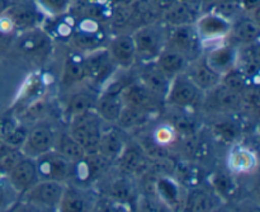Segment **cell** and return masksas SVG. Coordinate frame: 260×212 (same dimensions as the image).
Masks as SVG:
<instances>
[{
	"mask_svg": "<svg viewBox=\"0 0 260 212\" xmlns=\"http://www.w3.org/2000/svg\"><path fill=\"white\" fill-rule=\"evenodd\" d=\"M220 83L223 84L226 88L241 94L245 90L246 85H248V78H246L245 74L241 70H239L238 68H233L221 75Z\"/></svg>",
	"mask_w": 260,
	"mask_h": 212,
	"instance_id": "cell-31",
	"label": "cell"
},
{
	"mask_svg": "<svg viewBox=\"0 0 260 212\" xmlns=\"http://www.w3.org/2000/svg\"><path fill=\"white\" fill-rule=\"evenodd\" d=\"M136 48V60L150 63L155 61L159 53L164 50L167 37L164 31L156 23L144 24L132 35Z\"/></svg>",
	"mask_w": 260,
	"mask_h": 212,
	"instance_id": "cell-2",
	"label": "cell"
},
{
	"mask_svg": "<svg viewBox=\"0 0 260 212\" xmlns=\"http://www.w3.org/2000/svg\"><path fill=\"white\" fill-rule=\"evenodd\" d=\"M241 5V9L248 10V12H253L256 10L259 7L260 0H239Z\"/></svg>",
	"mask_w": 260,
	"mask_h": 212,
	"instance_id": "cell-41",
	"label": "cell"
},
{
	"mask_svg": "<svg viewBox=\"0 0 260 212\" xmlns=\"http://www.w3.org/2000/svg\"><path fill=\"white\" fill-rule=\"evenodd\" d=\"M48 43H50L48 35L35 27L30 29H25V33L19 41V48L23 52L36 53L47 47Z\"/></svg>",
	"mask_w": 260,
	"mask_h": 212,
	"instance_id": "cell-23",
	"label": "cell"
},
{
	"mask_svg": "<svg viewBox=\"0 0 260 212\" xmlns=\"http://www.w3.org/2000/svg\"><path fill=\"white\" fill-rule=\"evenodd\" d=\"M57 153L73 164L80 162L86 157L85 150L70 134H62L57 139Z\"/></svg>",
	"mask_w": 260,
	"mask_h": 212,
	"instance_id": "cell-24",
	"label": "cell"
},
{
	"mask_svg": "<svg viewBox=\"0 0 260 212\" xmlns=\"http://www.w3.org/2000/svg\"><path fill=\"white\" fill-rule=\"evenodd\" d=\"M218 0H201V3H208V4H216Z\"/></svg>",
	"mask_w": 260,
	"mask_h": 212,
	"instance_id": "cell-46",
	"label": "cell"
},
{
	"mask_svg": "<svg viewBox=\"0 0 260 212\" xmlns=\"http://www.w3.org/2000/svg\"><path fill=\"white\" fill-rule=\"evenodd\" d=\"M200 90L210 92L221 81V75L207 65L205 60H194L185 73Z\"/></svg>",
	"mask_w": 260,
	"mask_h": 212,
	"instance_id": "cell-15",
	"label": "cell"
},
{
	"mask_svg": "<svg viewBox=\"0 0 260 212\" xmlns=\"http://www.w3.org/2000/svg\"><path fill=\"white\" fill-rule=\"evenodd\" d=\"M179 2L189 3V4H192L193 7H196V8H197V4H201V0H179Z\"/></svg>",
	"mask_w": 260,
	"mask_h": 212,
	"instance_id": "cell-44",
	"label": "cell"
},
{
	"mask_svg": "<svg viewBox=\"0 0 260 212\" xmlns=\"http://www.w3.org/2000/svg\"><path fill=\"white\" fill-rule=\"evenodd\" d=\"M124 150V142L121 135L114 130L102 134L101 141H99L98 153L108 162L116 160L121 157Z\"/></svg>",
	"mask_w": 260,
	"mask_h": 212,
	"instance_id": "cell-22",
	"label": "cell"
},
{
	"mask_svg": "<svg viewBox=\"0 0 260 212\" xmlns=\"http://www.w3.org/2000/svg\"><path fill=\"white\" fill-rule=\"evenodd\" d=\"M150 111H145V109L135 108L131 106H123L121 114H119L117 124L119 127L124 130L136 129V127L141 126V125L146 124L149 119Z\"/></svg>",
	"mask_w": 260,
	"mask_h": 212,
	"instance_id": "cell-25",
	"label": "cell"
},
{
	"mask_svg": "<svg viewBox=\"0 0 260 212\" xmlns=\"http://www.w3.org/2000/svg\"><path fill=\"white\" fill-rule=\"evenodd\" d=\"M152 2H154V4L162 12V10L167 9L168 7H170L175 0H152Z\"/></svg>",
	"mask_w": 260,
	"mask_h": 212,
	"instance_id": "cell-42",
	"label": "cell"
},
{
	"mask_svg": "<svg viewBox=\"0 0 260 212\" xmlns=\"http://www.w3.org/2000/svg\"><path fill=\"white\" fill-rule=\"evenodd\" d=\"M4 201H5V193H4V190H3V187L0 186V206L4 203Z\"/></svg>",
	"mask_w": 260,
	"mask_h": 212,
	"instance_id": "cell-45",
	"label": "cell"
},
{
	"mask_svg": "<svg viewBox=\"0 0 260 212\" xmlns=\"http://www.w3.org/2000/svg\"><path fill=\"white\" fill-rule=\"evenodd\" d=\"M172 124L173 126L175 127L177 130H179V131L182 132H185V134H193V127H194V122L192 121L190 118H188V117L183 116V114H175L174 117L172 118Z\"/></svg>",
	"mask_w": 260,
	"mask_h": 212,
	"instance_id": "cell-39",
	"label": "cell"
},
{
	"mask_svg": "<svg viewBox=\"0 0 260 212\" xmlns=\"http://www.w3.org/2000/svg\"><path fill=\"white\" fill-rule=\"evenodd\" d=\"M194 27L202 42L216 41L226 37L230 33L231 22L217 13L210 12L203 15H198L197 20L194 22Z\"/></svg>",
	"mask_w": 260,
	"mask_h": 212,
	"instance_id": "cell-7",
	"label": "cell"
},
{
	"mask_svg": "<svg viewBox=\"0 0 260 212\" xmlns=\"http://www.w3.org/2000/svg\"><path fill=\"white\" fill-rule=\"evenodd\" d=\"M121 97L124 106H131L150 112L157 106L160 101L142 83H134L122 88Z\"/></svg>",
	"mask_w": 260,
	"mask_h": 212,
	"instance_id": "cell-10",
	"label": "cell"
},
{
	"mask_svg": "<svg viewBox=\"0 0 260 212\" xmlns=\"http://www.w3.org/2000/svg\"><path fill=\"white\" fill-rule=\"evenodd\" d=\"M197 18L198 8L193 7L189 3L179 2V0H175L170 7L162 10L161 13V19L170 27L194 24Z\"/></svg>",
	"mask_w": 260,
	"mask_h": 212,
	"instance_id": "cell-14",
	"label": "cell"
},
{
	"mask_svg": "<svg viewBox=\"0 0 260 212\" xmlns=\"http://www.w3.org/2000/svg\"><path fill=\"white\" fill-rule=\"evenodd\" d=\"M102 134V118L94 109L71 117L70 135L83 146L86 154L98 153Z\"/></svg>",
	"mask_w": 260,
	"mask_h": 212,
	"instance_id": "cell-1",
	"label": "cell"
},
{
	"mask_svg": "<svg viewBox=\"0 0 260 212\" xmlns=\"http://www.w3.org/2000/svg\"><path fill=\"white\" fill-rule=\"evenodd\" d=\"M172 79L159 68L156 61L146 63L141 74V83L159 99H165Z\"/></svg>",
	"mask_w": 260,
	"mask_h": 212,
	"instance_id": "cell-11",
	"label": "cell"
},
{
	"mask_svg": "<svg viewBox=\"0 0 260 212\" xmlns=\"http://www.w3.org/2000/svg\"><path fill=\"white\" fill-rule=\"evenodd\" d=\"M172 32L167 37L168 47L182 53L187 60H197L201 53L202 41L198 36L194 24L172 27Z\"/></svg>",
	"mask_w": 260,
	"mask_h": 212,
	"instance_id": "cell-3",
	"label": "cell"
},
{
	"mask_svg": "<svg viewBox=\"0 0 260 212\" xmlns=\"http://www.w3.org/2000/svg\"><path fill=\"white\" fill-rule=\"evenodd\" d=\"M155 61H156V64L159 65V68L161 69L170 79H173L179 73H183V71L185 70V66H187L188 63V60L182 55V53H179L178 51L173 50V48L170 47L164 48V50L159 53V56H157Z\"/></svg>",
	"mask_w": 260,
	"mask_h": 212,
	"instance_id": "cell-20",
	"label": "cell"
},
{
	"mask_svg": "<svg viewBox=\"0 0 260 212\" xmlns=\"http://www.w3.org/2000/svg\"><path fill=\"white\" fill-rule=\"evenodd\" d=\"M58 206H60L61 211L81 212L86 210V200L79 191L73 190V188H65Z\"/></svg>",
	"mask_w": 260,
	"mask_h": 212,
	"instance_id": "cell-29",
	"label": "cell"
},
{
	"mask_svg": "<svg viewBox=\"0 0 260 212\" xmlns=\"http://www.w3.org/2000/svg\"><path fill=\"white\" fill-rule=\"evenodd\" d=\"M157 188L160 191L161 197L170 205H174L178 201V188L173 182L168 179H161L157 183Z\"/></svg>",
	"mask_w": 260,
	"mask_h": 212,
	"instance_id": "cell-37",
	"label": "cell"
},
{
	"mask_svg": "<svg viewBox=\"0 0 260 212\" xmlns=\"http://www.w3.org/2000/svg\"><path fill=\"white\" fill-rule=\"evenodd\" d=\"M255 163L256 160L253 153L249 152V150L241 149V147L234 150L230 157H229V165L234 170H238V172L250 170L251 168L255 167Z\"/></svg>",
	"mask_w": 260,
	"mask_h": 212,
	"instance_id": "cell-30",
	"label": "cell"
},
{
	"mask_svg": "<svg viewBox=\"0 0 260 212\" xmlns=\"http://www.w3.org/2000/svg\"><path fill=\"white\" fill-rule=\"evenodd\" d=\"M65 187L61 182L55 180H41L30 186L25 192H23L24 202L28 206L37 207H55L60 203Z\"/></svg>",
	"mask_w": 260,
	"mask_h": 212,
	"instance_id": "cell-5",
	"label": "cell"
},
{
	"mask_svg": "<svg viewBox=\"0 0 260 212\" xmlns=\"http://www.w3.org/2000/svg\"><path fill=\"white\" fill-rule=\"evenodd\" d=\"M10 185L15 191L23 193L36 183L37 180V168L33 158L24 157L8 174Z\"/></svg>",
	"mask_w": 260,
	"mask_h": 212,
	"instance_id": "cell-13",
	"label": "cell"
},
{
	"mask_svg": "<svg viewBox=\"0 0 260 212\" xmlns=\"http://www.w3.org/2000/svg\"><path fill=\"white\" fill-rule=\"evenodd\" d=\"M205 61L211 69L222 75L223 73L236 66V52L233 46H216L207 53Z\"/></svg>",
	"mask_w": 260,
	"mask_h": 212,
	"instance_id": "cell-19",
	"label": "cell"
},
{
	"mask_svg": "<svg viewBox=\"0 0 260 212\" xmlns=\"http://www.w3.org/2000/svg\"><path fill=\"white\" fill-rule=\"evenodd\" d=\"M28 130L22 125H15L9 134L3 139V141L8 145V146L13 147V149H20L24 144L25 139H27Z\"/></svg>",
	"mask_w": 260,
	"mask_h": 212,
	"instance_id": "cell-36",
	"label": "cell"
},
{
	"mask_svg": "<svg viewBox=\"0 0 260 212\" xmlns=\"http://www.w3.org/2000/svg\"><path fill=\"white\" fill-rule=\"evenodd\" d=\"M37 177L41 180H55V182H65L73 177L74 164L66 158L56 153L47 152L40 155L36 160Z\"/></svg>",
	"mask_w": 260,
	"mask_h": 212,
	"instance_id": "cell-4",
	"label": "cell"
},
{
	"mask_svg": "<svg viewBox=\"0 0 260 212\" xmlns=\"http://www.w3.org/2000/svg\"><path fill=\"white\" fill-rule=\"evenodd\" d=\"M111 193L116 201L122 203H128L135 197V188L132 183L126 178H119L114 180L111 187Z\"/></svg>",
	"mask_w": 260,
	"mask_h": 212,
	"instance_id": "cell-34",
	"label": "cell"
},
{
	"mask_svg": "<svg viewBox=\"0 0 260 212\" xmlns=\"http://www.w3.org/2000/svg\"><path fill=\"white\" fill-rule=\"evenodd\" d=\"M108 52L116 66L118 68H131L136 60V48L132 36L121 35L117 36L109 43Z\"/></svg>",
	"mask_w": 260,
	"mask_h": 212,
	"instance_id": "cell-12",
	"label": "cell"
},
{
	"mask_svg": "<svg viewBox=\"0 0 260 212\" xmlns=\"http://www.w3.org/2000/svg\"><path fill=\"white\" fill-rule=\"evenodd\" d=\"M119 159H121L122 168L127 173H131V174H142L149 168V163H147L146 157H145V152L140 147L131 146L127 147V149L124 147Z\"/></svg>",
	"mask_w": 260,
	"mask_h": 212,
	"instance_id": "cell-21",
	"label": "cell"
},
{
	"mask_svg": "<svg viewBox=\"0 0 260 212\" xmlns=\"http://www.w3.org/2000/svg\"><path fill=\"white\" fill-rule=\"evenodd\" d=\"M25 155L20 149H10L9 152L5 153L4 155L0 157V173L9 174L13 170V168L24 158Z\"/></svg>",
	"mask_w": 260,
	"mask_h": 212,
	"instance_id": "cell-35",
	"label": "cell"
},
{
	"mask_svg": "<svg viewBox=\"0 0 260 212\" xmlns=\"http://www.w3.org/2000/svg\"><path fill=\"white\" fill-rule=\"evenodd\" d=\"M85 78L84 70V58L80 56H71L66 60L65 71H63V80L66 84L78 83Z\"/></svg>",
	"mask_w": 260,
	"mask_h": 212,
	"instance_id": "cell-32",
	"label": "cell"
},
{
	"mask_svg": "<svg viewBox=\"0 0 260 212\" xmlns=\"http://www.w3.org/2000/svg\"><path fill=\"white\" fill-rule=\"evenodd\" d=\"M96 101L98 99L91 93H86V92L76 93L69 101L66 112L69 113V116L73 117L76 116V114L84 113L86 111H91V109H95Z\"/></svg>",
	"mask_w": 260,
	"mask_h": 212,
	"instance_id": "cell-28",
	"label": "cell"
},
{
	"mask_svg": "<svg viewBox=\"0 0 260 212\" xmlns=\"http://www.w3.org/2000/svg\"><path fill=\"white\" fill-rule=\"evenodd\" d=\"M212 93V101L213 104L218 108L222 109H233L240 104L241 102V94L236 93V92L231 90V89L226 88L223 84L218 83L213 89H211Z\"/></svg>",
	"mask_w": 260,
	"mask_h": 212,
	"instance_id": "cell-26",
	"label": "cell"
},
{
	"mask_svg": "<svg viewBox=\"0 0 260 212\" xmlns=\"http://www.w3.org/2000/svg\"><path fill=\"white\" fill-rule=\"evenodd\" d=\"M53 144H55V137H53L52 131L47 127L40 126L33 129L32 131H28L27 139L20 150L25 157L35 159L40 155L51 152Z\"/></svg>",
	"mask_w": 260,
	"mask_h": 212,
	"instance_id": "cell-9",
	"label": "cell"
},
{
	"mask_svg": "<svg viewBox=\"0 0 260 212\" xmlns=\"http://www.w3.org/2000/svg\"><path fill=\"white\" fill-rule=\"evenodd\" d=\"M229 35L241 45H250V43L258 42L260 28L258 22L254 18L239 15L234 22H231Z\"/></svg>",
	"mask_w": 260,
	"mask_h": 212,
	"instance_id": "cell-17",
	"label": "cell"
},
{
	"mask_svg": "<svg viewBox=\"0 0 260 212\" xmlns=\"http://www.w3.org/2000/svg\"><path fill=\"white\" fill-rule=\"evenodd\" d=\"M213 185H215L217 192L221 193L222 196H229L233 192L234 183L233 180H231V177H229L228 173L225 172L216 173L215 179H213Z\"/></svg>",
	"mask_w": 260,
	"mask_h": 212,
	"instance_id": "cell-38",
	"label": "cell"
},
{
	"mask_svg": "<svg viewBox=\"0 0 260 212\" xmlns=\"http://www.w3.org/2000/svg\"><path fill=\"white\" fill-rule=\"evenodd\" d=\"M4 15L10 20L13 27L20 28V29H30V28L37 27L42 13L37 8L12 3Z\"/></svg>",
	"mask_w": 260,
	"mask_h": 212,
	"instance_id": "cell-16",
	"label": "cell"
},
{
	"mask_svg": "<svg viewBox=\"0 0 260 212\" xmlns=\"http://www.w3.org/2000/svg\"><path fill=\"white\" fill-rule=\"evenodd\" d=\"M217 132L221 137L226 140H233L236 136V130L234 125H230L229 122H222L217 126Z\"/></svg>",
	"mask_w": 260,
	"mask_h": 212,
	"instance_id": "cell-40",
	"label": "cell"
},
{
	"mask_svg": "<svg viewBox=\"0 0 260 212\" xmlns=\"http://www.w3.org/2000/svg\"><path fill=\"white\" fill-rule=\"evenodd\" d=\"M10 4H12L10 0H0V17L5 14V12L10 7Z\"/></svg>",
	"mask_w": 260,
	"mask_h": 212,
	"instance_id": "cell-43",
	"label": "cell"
},
{
	"mask_svg": "<svg viewBox=\"0 0 260 212\" xmlns=\"http://www.w3.org/2000/svg\"><path fill=\"white\" fill-rule=\"evenodd\" d=\"M116 64L111 58L108 50L94 51L86 58H84L85 78L90 79L95 84H103L114 73Z\"/></svg>",
	"mask_w": 260,
	"mask_h": 212,
	"instance_id": "cell-8",
	"label": "cell"
},
{
	"mask_svg": "<svg viewBox=\"0 0 260 212\" xmlns=\"http://www.w3.org/2000/svg\"><path fill=\"white\" fill-rule=\"evenodd\" d=\"M121 90L122 89H114V90L107 92L96 101L95 111L102 119L107 122H117L124 106Z\"/></svg>",
	"mask_w": 260,
	"mask_h": 212,
	"instance_id": "cell-18",
	"label": "cell"
},
{
	"mask_svg": "<svg viewBox=\"0 0 260 212\" xmlns=\"http://www.w3.org/2000/svg\"><path fill=\"white\" fill-rule=\"evenodd\" d=\"M200 92V89L188 78L187 74L179 73L170 81L169 90L165 99L177 108H187L197 101Z\"/></svg>",
	"mask_w": 260,
	"mask_h": 212,
	"instance_id": "cell-6",
	"label": "cell"
},
{
	"mask_svg": "<svg viewBox=\"0 0 260 212\" xmlns=\"http://www.w3.org/2000/svg\"><path fill=\"white\" fill-rule=\"evenodd\" d=\"M215 207L212 197L206 191L194 188L188 193L185 210L190 212H207L212 211Z\"/></svg>",
	"mask_w": 260,
	"mask_h": 212,
	"instance_id": "cell-27",
	"label": "cell"
},
{
	"mask_svg": "<svg viewBox=\"0 0 260 212\" xmlns=\"http://www.w3.org/2000/svg\"><path fill=\"white\" fill-rule=\"evenodd\" d=\"M71 0H36V8L42 14L60 17L69 10Z\"/></svg>",
	"mask_w": 260,
	"mask_h": 212,
	"instance_id": "cell-33",
	"label": "cell"
}]
</instances>
